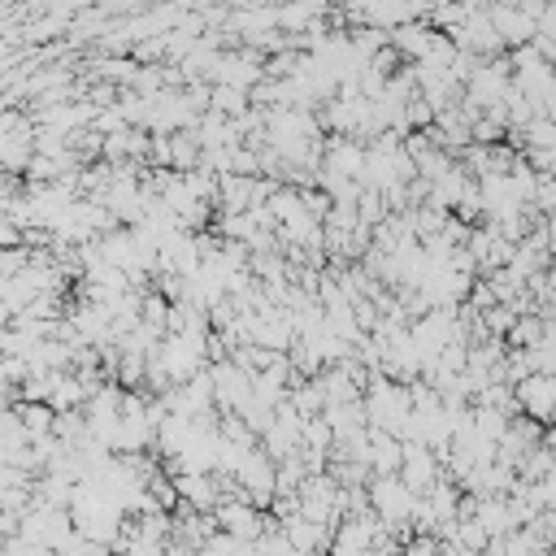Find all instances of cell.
<instances>
[{
  "label": "cell",
  "instance_id": "1",
  "mask_svg": "<svg viewBox=\"0 0 556 556\" xmlns=\"http://www.w3.org/2000/svg\"><path fill=\"white\" fill-rule=\"evenodd\" d=\"M517 404L535 417V422H556V374H530L517 383Z\"/></svg>",
  "mask_w": 556,
  "mask_h": 556
},
{
  "label": "cell",
  "instance_id": "3",
  "mask_svg": "<svg viewBox=\"0 0 556 556\" xmlns=\"http://www.w3.org/2000/svg\"><path fill=\"white\" fill-rule=\"evenodd\" d=\"M548 452L556 457V422H552V431H548Z\"/></svg>",
  "mask_w": 556,
  "mask_h": 556
},
{
  "label": "cell",
  "instance_id": "2",
  "mask_svg": "<svg viewBox=\"0 0 556 556\" xmlns=\"http://www.w3.org/2000/svg\"><path fill=\"white\" fill-rule=\"evenodd\" d=\"M491 27H496V35H504V40H513V44H530L539 35V22L530 18L526 9H496Z\"/></svg>",
  "mask_w": 556,
  "mask_h": 556
}]
</instances>
